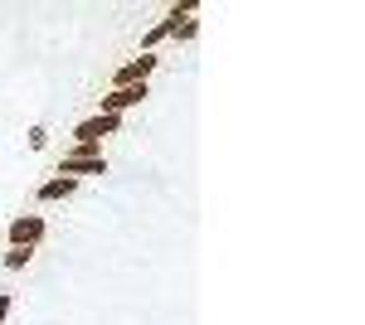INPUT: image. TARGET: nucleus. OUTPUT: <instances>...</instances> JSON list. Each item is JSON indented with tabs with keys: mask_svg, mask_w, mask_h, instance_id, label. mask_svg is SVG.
<instances>
[{
	"mask_svg": "<svg viewBox=\"0 0 365 325\" xmlns=\"http://www.w3.org/2000/svg\"><path fill=\"white\" fill-rule=\"evenodd\" d=\"M54 175H73V180H93V175H108V156L93 151V146H68L54 161Z\"/></svg>",
	"mask_w": 365,
	"mask_h": 325,
	"instance_id": "1",
	"label": "nucleus"
},
{
	"mask_svg": "<svg viewBox=\"0 0 365 325\" xmlns=\"http://www.w3.org/2000/svg\"><path fill=\"white\" fill-rule=\"evenodd\" d=\"M49 238V218L44 214H15L10 223H5V247H39Z\"/></svg>",
	"mask_w": 365,
	"mask_h": 325,
	"instance_id": "2",
	"label": "nucleus"
},
{
	"mask_svg": "<svg viewBox=\"0 0 365 325\" xmlns=\"http://www.w3.org/2000/svg\"><path fill=\"white\" fill-rule=\"evenodd\" d=\"M122 132V117H108V112H93V117H83L78 127H73V146H93V151H103V141L108 136Z\"/></svg>",
	"mask_w": 365,
	"mask_h": 325,
	"instance_id": "3",
	"label": "nucleus"
},
{
	"mask_svg": "<svg viewBox=\"0 0 365 325\" xmlns=\"http://www.w3.org/2000/svg\"><path fill=\"white\" fill-rule=\"evenodd\" d=\"M161 25H166V39H175V44H195V34H200V5H170Z\"/></svg>",
	"mask_w": 365,
	"mask_h": 325,
	"instance_id": "4",
	"label": "nucleus"
},
{
	"mask_svg": "<svg viewBox=\"0 0 365 325\" xmlns=\"http://www.w3.org/2000/svg\"><path fill=\"white\" fill-rule=\"evenodd\" d=\"M151 97V82H137V87H108L103 97H98V112H108V117H122V112L141 107Z\"/></svg>",
	"mask_w": 365,
	"mask_h": 325,
	"instance_id": "5",
	"label": "nucleus"
},
{
	"mask_svg": "<svg viewBox=\"0 0 365 325\" xmlns=\"http://www.w3.org/2000/svg\"><path fill=\"white\" fill-rule=\"evenodd\" d=\"M156 68H161V58H156V54L127 58V63L113 73V87H137V82H151V73H156Z\"/></svg>",
	"mask_w": 365,
	"mask_h": 325,
	"instance_id": "6",
	"label": "nucleus"
},
{
	"mask_svg": "<svg viewBox=\"0 0 365 325\" xmlns=\"http://www.w3.org/2000/svg\"><path fill=\"white\" fill-rule=\"evenodd\" d=\"M78 190H83V180H73V175H54V180H44V185L34 190V204H58V199H73Z\"/></svg>",
	"mask_w": 365,
	"mask_h": 325,
	"instance_id": "7",
	"label": "nucleus"
},
{
	"mask_svg": "<svg viewBox=\"0 0 365 325\" xmlns=\"http://www.w3.org/2000/svg\"><path fill=\"white\" fill-rule=\"evenodd\" d=\"M29 262H34V247H5V257H0L5 272H25Z\"/></svg>",
	"mask_w": 365,
	"mask_h": 325,
	"instance_id": "8",
	"label": "nucleus"
},
{
	"mask_svg": "<svg viewBox=\"0 0 365 325\" xmlns=\"http://www.w3.org/2000/svg\"><path fill=\"white\" fill-rule=\"evenodd\" d=\"M49 146V132L44 127H29V151H44Z\"/></svg>",
	"mask_w": 365,
	"mask_h": 325,
	"instance_id": "9",
	"label": "nucleus"
},
{
	"mask_svg": "<svg viewBox=\"0 0 365 325\" xmlns=\"http://www.w3.org/2000/svg\"><path fill=\"white\" fill-rule=\"evenodd\" d=\"M10 311H15V297H10V292H0V325L10 321Z\"/></svg>",
	"mask_w": 365,
	"mask_h": 325,
	"instance_id": "10",
	"label": "nucleus"
}]
</instances>
